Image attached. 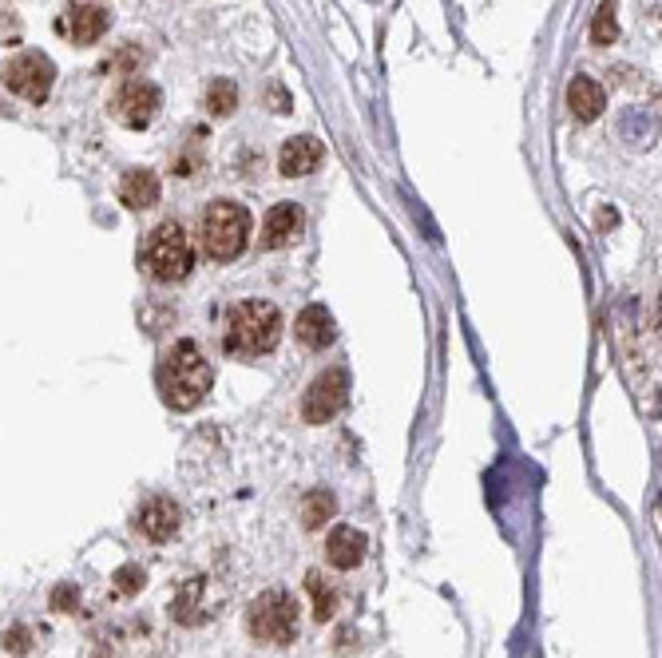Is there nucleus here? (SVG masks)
<instances>
[{
  "label": "nucleus",
  "instance_id": "f257e3e1",
  "mask_svg": "<svg viewBox=\"0 0 662 658\" xmlns=\"http://www.w3.org/2000/svg\"><path fill=\"white\" fill-rule=\"evenodd\" d=\"M211 361L203 357V349L195 341H179L167 357H163V369H159V389H163V401L175 409V413H187L195 409L207 393H211Z\"/></svg>",
  "mask_w": 662,
  "mask_h": 658
},
{
  "label": "nucleus",
  "instance_id": "f03ea898",
  "mask_svg": "<svg viewBox=\"0 0 662 658\" xmlns=\"http://www.w3.org/2000/svg\"><path fill=\"white\" fill-rule=\"evenodd\" d=\"M282 341V314L270 302H238L226 314V333H222V349L230 357H262L274 353Z\"/></svg>",
  "mask_w": 662,
  "mask_h": 658
},
{
  "label": "nucleus",
  "instance_id": "7ed1b4c3",
  "mask_svg": "<svg viewBox=\"0 0 662 658\" xmlns=\"http://www.w3.org/2000/svg\"><path fill=\"white\" fill-rule=\"evenodd\" d=\"M143 266L155 282H183L195 266L191 234L179 222H159L143 242Z\"/></svg>",
  "mask_w": 662,
  "mask_h": 658
},
{
  "label": "nucleus",
  "instance_id": "20e7f679",
  "mask_svg": "<svg viewBox=\"0 0 662 658\" xmlns=\"http://www.w3.org/2000/svg\"><path fill=\"white\" fill-rule=\"evenodd\" d=\"M246 631H250L258 643L290 647V643L298 639V603L290 599V591L270 587V591L254 595L250 607H246Z\"/></svg>",
  "mask_w": 662,
  "mask_h": 658
},
{
  "label": "nucleus",
  "instance_id": "39448f33",
  "mask_svg": "<svg viewBox=\"0 0 662 658\" xmlns=\"http://www.w3.org/2000/svg\"><path fill=\"white\" fill-rule=\"evenodd\" d=\"M250 238V211L234 199H215L203 215V250L215 262H230L246 250Z\"/></svg>",
  "mask_w": 662,
  "mask_h": 658
},
{
  "label": "nucleus",
  "instance_id": "423d86ee",
  "mask_svg": "<svg viewBox=\"0 0 662 658\" xmlns=\"http://www.w3.org/2000/svg\"><path fill=\"white\" fill-rule=\"evenodd\" d=\"M52 84H56V64L44 52H20L4 68V88L28 104H44L52 96Z\"/></svg>",
  "mask_w": 662,
  "mask_h": 658
},
{
  "label": "nucleus",
  "instance_id": "0eeeda50",
  "mask_svg": "<svg viewBox=\"0 0 662 658\" xmlns=\"http://www.w3.org/2000/svg\"><path fill=\"white\" fill-rule=\"evenodd\" d=\"M345 401H349V373L341 365H333L326 373H318L310 381V389L302 393V421L306 425H330L345 409Z\"/></svg>",
  "mask_w": 662,
  "mask_h": 658
},
{
  "label": "nucleus",
  "instance_id": "6e6552de",
  "mask_svg": "<svg viewBox=\"0 0 662 658\" xmlns=\"http://www.w3.org/2000/svg\"><path fill=\"white\" fill-rule=\"evenodd\" d=\"M159 88L151 84V80H139V76H131V80H123L119 88H115V96H111V115L123 123V127H147L151 119H155V111H159Z\"/></svg>",
  "mask_w": 662,
  "mask_h": 658
},
{
  "label": "nucleus",
  "instance_id": "1a4fd4ad",
  "mask_svg": "<svg viewBox=\"0 0 662 658\" xmlns=\"http://www.w3.org/2000/svg\"><path fill=\"white\" fill-rule=\"evenodd\" d=\"M135 528H139L151 544H167V540H175L179 528H183V508H179L175 500H167V496H155V500H147V504L139 508Z\"/></svg>",
  "mask_w": 662,
  "mask_h": 658
},
{
  "label": "nucleus",
  "instance_id": "9d476101",
  "mask_svg": "<svg viewBox=\"0 0 662 658\" xmlns=\"http://www.w3.org/2000/svg\"><path fill=\"white\" fill-rule=\"evenodd\" d=\"M111 16L104 8H96V4H68L64 8V16L56 20V28L72 40V44H96L104 32H108Z\"/></svg>",
  "mask_w": 662,
  "mask_h": 658
},
{
  "label": "nucleus",
  "instance_id": "9b49d317",
  "mask_svg": "<svg viewBox=\"0 0 662 658\" xmlns=\"http://www.w3.org/2000/svg\"><path fill=\"white\" fill-rule=\"evenodd\" d=\"M322 159H326V147H322L314 135H294V139H286L282 151H278V171H282L286 179H302V175L318 171Z\"/></svg>",
  "mask_w": 662,
  "mask_h": 658
},
{
  "label": "nucleus",
  "instance_id": "f8f14e48",
  "mask_svg": "<svg viewBox=\"0 0 662 658\" xmlns=\"http://www.w3.org/2000/svg\"><path fill=\"white\" fill-rule=\"evenodd\" d=\"M302 226H306V215H302L298 203H278L262 219V246L266 250H282V246H290L302 234Z\"/></svg>",
  "mask_w": 662,
  "mask_h": 658
},
{
  "label": "nucleus",
  "instance_id": "ddd939ff",
  "mask_svg": "<svg viewBox=\"0 0 662 658\" xmlns=\"http://www.w3.org/2000/svg\"><path fill=\"white\" fill-rule=\"evenodd\" d=\"M294 337H298L306 349L322 353V349H330L333 337H337V322H333V314L326 306H306V310L298 314V322H294Z\"/></svg>",
  "mask_w": 662,
  "mask_h": 658
},
{
  "label": "nucleus",
  "instance_id": "4468645a",
  "mask_svg": "<svg viewBox=\"0 0 662 658\" xmlns=\"http://www.w3.org/2000/svg\"><path fill=\"white\" fill-rule=\"evenodd\" d=\"M119 203L127 211H147L159 203V175L147 171V167H135L119 179Z\"/></svg>",
  "mask_w": 662,
  "mask_h": 658
},
{
  "label": "nucleus",
  "instance_id": "2eb2a0df",
  "mask_svg": "<svg viewBox=\"0 0 662 658\" xmlns=\"http://www.w3.org/2000/svg\"><path fill=\"white\" fill-rule=\"evenodd\" d=\"M365 536L357 532V528H349V524H337L330 532V540H326V559H330L337 571H353L361 559H365Z\"/></svg>",
  "mask_w": 662,
  "mask_h": 658
},
{
  "label": "nucleus",
  "instance_id": "dca6fc26",
  "mask_svg": "<svg viewBox=\"0 0 662 658\" xmlns=\"http://www.w3.org/2000/svg\"><path fill=\"white\" fill-rule=\"evenodd\" d=\"M567 108H571V115H575L579 123H591V119L603 115L607 96H603V88H599L591 76H575V80L567 84Z\"/></svg>",
  "mask_w": 662,
  "mask_h": 658
},
{
  "label": "nucleus",
  "instance_id": "f3484780",
  "mask_svg": "<svg viewBox=\"0 0 662 658\" xmlns=\"http://www.w3.org/2000/svg\"><path fill=\"white\" fill-rule=\"evenodd\" d=\"M207 587H211V579H203V575H199V579H187V583H183V591H179V599H175V619H179L183 627H195V623L211 619L215 603H203Z\"/></svg>",
  "mask_w": 662,
  "mask_h": 658
},
{
  "label": "nucleus",
  "instance_id": "a211bd4d",
  "mask_svg": "<svg viewBox=\"0 0 662 658\" xmlns=\"http://www.w3.org/2000/svg\"><path fill=\"white\" fill-rule=\"evenodd\" d=\"M333 516H337V496L330 488H314L302 496V528L306 532H322Z\"/></svg>",
  "mask_w": 662,
  "mask_h": 658
},
{
  "label": "nucleus",
  "instance_id": "6ab92c4d",
  "mask_svg": "<svg viewBox=\"0 0 662 658\" xmlns=\"http://www.w3.org/2000/svg\"><path fill=\"white\" fill-rule=\"evenodd\" d=\"M619 40V20H615V0H603L599 4V12H595V20H591V44H599V48H607V44H615Z\"/></svg>",
  "mask_w": 662,
  "mask_h": 658
},
{
  "label": "nucleus",
  "instance_id": "aec40b11",
  "mask_svg": "<svg viewBox=\"0 0 662 658\" xmlns=\"http://www.w3.org/2000/svg\"><path fill=\"white\" fill-rule=\"evenodd\" d=\"M306 591L314 595V615L326 623L333 611H337V595H333V587H326L322 571H310V575H306Z\"/></svg>",
  "mask_w": 662,
  "mask_h": 658
},
{
  "label": "nucleus",
  "instance_id": "412c9836",
  "mask_svg": "<svg viewBox=\"0 0 662 658\" xmlns=\"http://www.w3.org/2000/svg\"><path fill=\"white\" fill-rule=\"evenodd\" d=\"M207 108H211V115H230V111L238 108V88H234L230 80H211V88H207Z\"/></svg>",
  "mask_w": 662,
  "mask_h": 658
},
{
  "label": "nucleus",
  "instance_id": "4be33fe9",
  "mask_svg": "<svg viewBox=\"0 0 662 658\" xmlns=\"http://www.w3.org/2000/svg\"><path fill=\"white\" fill-rule=\"evenodd\" d=\"M111 583H115V591H119V595H139V591H143V583H147V571H143V567H135V563H123V567L111 575Z\"/></svg>",
  "mask_w": 662,
  "mask_h": 658
},
{
  "label": "nucleus",
  "instance_id": "5701e85b",
  "mask_svg": "<svg viewBox=\"0 0 662 658\" xmlns=\"http://www.w3.org/2000/svg\"><path fill=\"white\" fill-rule=\"evenodd\" d=\"M4 651L8 655H28L32 651V631L28 627H8L4 631Z\"/></svg>",
  "mask_w": 662,
  "mask_h": 658
},
{
  "label": "nucleus",
  "instance_id": "b1692460",
  "mask_svg": "<svg viewBox=\"0 0 662 658\" xmlns=\"http://www.w3.org/2000/svg\"><path fill=\"white\" fill-rule=\"evenodd\" d=\"M76 607H80V591L72 583H60L52 591V611H76Z\"/></svg>",
  "mask_w": 662,
  "mask_h": 658
},
{
  "label": "nucleus",
  "instance_id": "393cba45",
  "mask_svg": "<svg viewBox=\"0 0 662 658\" xmlns=\"http://www.w3.org/2000/svg\"><path fill=\"white\" fill-rule=\"evenodd\" d=\"M659 337H662V302H659Z\"/></svg>",
  "mask_w": 662,
  "mask_h": 658
}]
</instances>
